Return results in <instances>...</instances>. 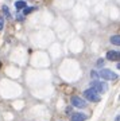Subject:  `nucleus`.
Masks as SVG:
<instances>
[{"instance_id":"f257e3e1","label":"nucleus","mask_w":120,"mask_h":121,"mask_svg":"<svg viewBox=\"0 0 120 121\" xmlns=\"http://www.w3.org/2000/svg\"><path fill=\"white\" fill-rule=\"evenodd\" d=\"M99 77L105 81H113V79H117V74L109 69H101L99 71Z\"/></svg>"},{"instance_id":"f03ea898","label":"nucleus","mask_w":120,"mask_h":121,"mask_svg":"<svg viewBox=\"0 0 120 121\" xmlns=\"http://www.w3.org/2000/svg\"><path fill=\"white\" fill-rule=\"evenodd\" d=\"M84 97L88 101H90V102H99L100 101V94L94 89H86L84 91Z\"/></svg>"},{"instance_id":"7ed1b4c3","label":"nucleus","mask_w":120,"mask_h":121,"mask_svg":"<svg viewBox=\"0 0 120 121\" xmlns=\"http://www.w3.org/2000/svg\"><path fill=\"white\" fill-rule=\"evenodd\" d=\"M90 89H94L97 93H105L108 90V85L105 82H100V81H92L90 82Z\"/></svg>"},{"instance_id":"20e7f679","label":"nucleus","mask_w":120,"mask_h":121,"mask_svg":"<svg viewBox=\"0 0 120 121\" xmlns=\"http://www.w3.org/2000/svg\"><path fill=\"white\" fill-rule=\"evenodd\" d=\"M72 104H73V106L80 108V109H84V108H86V106H88V104H86L85 99L80 98V97H77V95L72 97Z\"/></svg>"},{"instance_id":"39448f33","label":"nucleus","mask_w":120,"mask_h":121,"mask_svg":"<svg viewBox=\"0 0 120 121\" xmlns=\"http://www.w3.org/2000/svg\"><path fill=\"white\" fill-rule=\"evenodd\" d=\"M107 59L108 60H120V51H108Z\"/></svg>"},{"instance_id":"423d86ee","label":"nucleus","mask_w":120,"mask_h":121,"mask_svg":"<svg viewBox=\"0 0 120 121\" xmlns=\"http://www.w3.org/2000/svg\"><path fill=\"white\" fill-rule=\"evenodd\" d=\"M85 120H86L85 113H74L70 117V121H85Z\"/></svg>"},{"instance_id":"0eeeda50","label":"nucleus","mask_w":120,"mask_h":121,"mask_svg":"<svg viewBox=\"0 0 120 121\" xmlns=\"http://www.w3.org/2000/svg\"><path fill=\"white\" fill-rule=\"evenodd\" d=\"M111 43L112 44H116V46H120V35H113V36H111Z\"/></svg>"},{"instance_id":"6e6552de","label":"nucleus","mask_w":120,"mask_h":121,"mask_svg":"<svg viewBox=\"0 0 120 121\" xmlns=\"http://www.w3.org/2000/svg\"><path fill=\"white\" fill-rule=\"evenodd\" d=\"M15 7H16V9H24V8L27 7V5H26V1L19 0V1H16V3H15Z\"/></svg>"},{"instance_id":"1a4fd4ad","label":"nucleus","mask_w":120,"mask_h":121,"mask_svg":"<svg viewBox=\"0 0 120 121\" xmlns=\"http://www.w3.org/2000/svg\"><path fill=\"white\" fill-rule=\"evenodd\" d=\"M3 13L5 15V17H8V19H11V12H9V9H8V7L7 5H3Z\"/></svg>"},{"instance_id":"9d476101","label":"nucleus","mask_w":120,"mask_h":121,"mask_svg":"<svg viewBox=\"0 0 120 121\" xmlns=\"http://www.w3.org/2000/svg\"><path fill=\"white\" fill-rule=\"evenodd\" d=\"M34 9H35V7H28V8H24V11H23V12H24V15H27V13L32 12Z\"/></svg>"},{"instance_id":"9b49d317","label":"nucleus","mask_w":120,"mask_h":121,"mask_svg":"<svg viewBox=\"0 0 120 121\" xmlns=\"http://www.w3.org/2000/svg\"><path fill=\"white\" fill-rule=\"evenodd\" d=\"M4 27V22H3V17H0V30H3Z\"/></svg>"},{"instance_id":"f8f14e48","label":"nucleus","mask_w":120,"mask_h":121,"mask_svg":"<svg viewBox=\"0 0 120 121\" xmlns=\"http://www.w3.org/2000/svg\"><path fill=\"white\" fill-rule=\"evenodd\" d=\"M104 65V59H99L97 60V66H103Z\"/></svg>"},{"instance_id":"ddd939ff","label":"nucleus","mask_w":120,"mask_h":121,"mask_svg":"<svg viewBox=\"0 0 120 121\" xmlns=\"http://www.w3.org/2000/svg\"><path fill=\"white\" fill-rule=\"evenodd\" d=\"M23 1H24V0H23Z\"/></svg>"}]
</instances>
